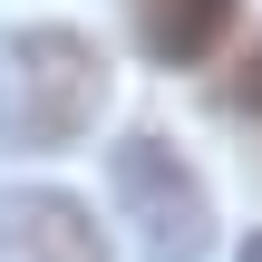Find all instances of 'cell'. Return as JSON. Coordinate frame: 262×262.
Listing matches in <instances>:
<instances>
[{"mask_svg": "<svg viewBox=\"0 0 262 262\" xmlns=\"http://www.w3.org/2000/svg\"><path fill=\"white\" fill-rule=\"evenodd\" d=\"M107 107V49L78 29H10L0 39V146L10 156H58L97 126Z\"/></svg>", "mask_w": 262, "mask_h": 262, "instance_id": "obj_1", "label": "cell"}, {"mask_svg": "<svg viewBox=\"0 0 262 262\" xmlns=\"http://www.w3.org/2000/svg\"><path fill=\"white\" fill-rule=\"evenodd\" d=\"M107 175H117V214L136 224V253L146 262H204L214 204H204V175H194L165 136H117Z\"/></svg>", "mask_w": 262, "mask_h": 262, "instance_id": "obj_2", "label": "cell"}, {"mask_svg": "<svg viewBox=\"0 0 262 262\" xmlns=\"http://www.w3.org/2000/svg\"><path fill=\"white\" fill-rule=\"evenodd\" d=\"M0 262H107V233L78 194L19 185V194H0Z\"/></svg>", "mask_w": 262, "mask_h": 262, "instance_id": "obj_3", "label": "cell"}, {"mask_svg": "<svg viewBox=\"0 0 262 262\" xmlns=\"http://www.w3.org/2000/svg\"><path fill=\"white\" fill-rule=\"evenodd\" d=\"M233 10L243 0H136V39L165 68H194V58H214V39L233 29Z\"/></svg>", "mask_w": 262, "mask_h": 262, "instance_id": "obj_4", "label": "cell"}, {"mask_svg": "<svg viewBox=\"0 0 262 262\" xmlns=\"http://www.w3.org/2000/svg\"><path fill=\"white\" fill-rule=\"evenodd\" d=\"M224 107H233V117H262V39L233 58V78H224Z\"/></svg>", "mask_w": 262, "mask_h": 262, "instance_id": "obj_5", "label": "cell"}, {"mask_svg": "<svg viewBox=\"0 0 262 262\" xmlns=\"http://www.w3.org/2000/svg\"><path fill=\"white\" fill-rule=\"evenodd\" d=\"M243 262H262V233H253V243H243Z\"/></svg>", "mask_w": 262, "mask_h": 262, "instance_id": "obj_6", "label": "cell"}]
</instances>
